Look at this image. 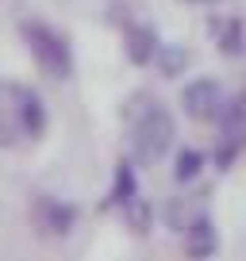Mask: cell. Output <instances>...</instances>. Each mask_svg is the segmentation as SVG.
Returning a JSON list of instances; mask_svg holds the SVG:
<instances>
[{"label":"cell","instance_id":"1","mask_svg":"<svg viewBox=\"0 0 246 261\" xmlns=\"http://www.w3.org/2000/svg\"><path fill=\"white\" fill-rule=\"evenodd\" d=\"M127 115H131V127H135V150L142 158H158L173 142V115L158 100H150L146 92H135L131 96Z\"/></svg>","mask_w":246,"mask_h":261},{"label":"cell","instance_id":"5","mask_svg":"<svg viewBox=\"0 0 246 261\" xmlns=\"http://www.w3.org/2000/svg\"><path fill=\"white\" fill-rule=\"evenodd\" d=\"M208 27H212L215 42H223V50H242V19L238 16H212L208 19Z\"/></svg>","mask_w":246,"mask_h":261},{"label":"cell","instance_id":"4","mask_svg":"<svg viewBox=\"0 0 246 261\" xmlns=\"http://www.w3.org/2000/svg\"><path fill=\"white\" fill-rule=\"evenodd\" d=\"M185 246H189V253L196 261L212 257L215 246H219V234H215V223L208 219V215H196V219L185 227Z\"/></svg>","mask_w":246,"mask_h":261},{"label":"cell","instance_id":"7","mask_svg":"<svg viewBox=\"0 0 246 261\" xmlns=\"http://www.w3.org/2000/svg\"><path fill=\"white\" fill-rule=\"evenodd\" d=\"M158 50V35H154V27H131V58H150Z\"/></svg>","mask_w":246,"mask_h":261},{"label":"cell","instance_id":"6","mask_svg":"<svg viewBox=\"0 0 246 261\" xmlns=\"http://www.w3.org/2000/svg\"><path fill=\"white\" fill-rule=\"evenodd\" d=\"M154 58H158V65H162L165 73H177V69H185L189 65V46L185 42H158V50H154Z\"/></svg>","mask_w":246,"mask_h":261},{"label":"cell","instance_id":"8","mask_svg":"<svg viewBox=\"0 0 246 261\" xmlns=\"http://www.w3.org/2000/svg\"><path fill=\"white\" fill-rule=\"evenodd\" d=\"M196 165H200V154H196V150H181V154H177V177H192V173H196Z\"/></svg>","mask_w":246,"mask_h":261},{"label":"cell","instance_id":"3","mask_svg":"<svg viewBox=\"0 0 246 261\" xmlns=\"http://www.w3.org/2000/svg\"><path fill=\"white\" fill-rule=\"evenodd\" d=\"M181 104H185V112H189V115H200V119L219 115L223 89L212 81V77H196V81H189L185 89H181Z\"/></svg>","mask_w":246,"mask_h":261},{"label":"cell","instance_id":"9","mask_svg":"<svg viewBox=\"0 0 246 261\" xmlns=\"http://www.w3.org/2000/svg\"><path fill=\"white\" fill-rule=\"evenodd\" d=\"M242 96H246V92H242Z\"/></svg>","mask_w":246,"mask_h":261},{"label":"cell","instance_id":"2","mask_svg":"<svg viewBox=\"0 0 246 261\" xmlns=\"http://www.w3.org/2000/svg\"><path fill=\"white\" fill-rule=\"evenodd\" d=\"M23 35H27L31 50L39 54V62L46 65L50 73H66V69H69V50H66V39H62L54 27H46V23H39V19H31V23H23Z\"/></svg>","mask_w":246,"mask_h":261}]
</instances>
